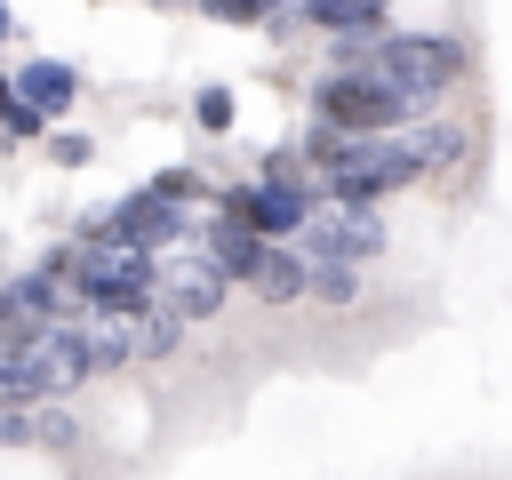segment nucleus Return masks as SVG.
I'll use <instances>...</instances> for the list:
<instances>
[{"label": "nucleus", "mask_w": 512, "mask_h": 480, "mask_svg": "<svg viewBox=\"0 0 512 480\" xmlns=\"http://www.w3.org/2000/svg\"><path fill=\"white\" fill-rule=\"evenodd\" d=\"M408 96H392L376 72H328L320 88H312V120L320 128H336V136H352V144H368V136H408Z\"/></svg>", "instance_id": "obj_1"}, {"label": "nucleus", "mask_w": 512, "mask_h": 480, "mask_svg": "<svg viewBox=\"0 0 512 480\" xmlns=\"http://www.w3.org/2000/svg\"><path fill=\"white\" fill-rule=\"evenodd\" d=\"M352 72H376L392 96L432 104V96L464 72V48H456V40H432V32H392L384 48H360V64H352Z\"/></svg>", "instance_id": "obj_2"}, {"label": "nucleus", "mask_w": 512, "mask_h": 480, "mask_svg": "<svg viewBox=\"0 0 512 480\" xmlns=\"http://www.w3.org/2000/svg\"><path fill=\"white\" fill-rule=\"evenodd\" d=\"M424 176V160H416V144L408 136H368V144H352L320 184H328V200H352V208H376V200H392L400 184H416Z\"/></svg>", "instance_id": "obj_3"}, {"label": "nucleus", "mask_w": 512, "mask_h": 480, "mask_svg": "<svg viewBox=\"0 0 512 480\" xmlns=\"http://www.w3.org/2000/svg\"><path fill=\"white\" fill-rule=\"evenodd\" d=\"M296 248H304L312 264H368V256L392 248V232H384V208H352V200H328V192H320V208H312V224L296 232Z\"/></svg>", "instance_id": "obj_4"}, {"label": "nucleus", "mask_w": 512, "mask_h": 480, "mask_svg": "<svg viewBox=\"0 0 512 480\" xmlns=\"http://www.w3.org/2000/svg\"><path fill=\"white\" fill-rule=\"evenodd\" d=\"M48 328H64V280H48V272L8 280V288H0V352L40 344Z\"/></svg>", "instance_id": "obj_5"}, {"label": "nucleus", "mask_w": 512, "mask_h": 480, "mask_svg": "<svg viewBox=\"0 0 512 480\" xmlns=\"http://www.w3.org/2000/svg\"><path fill=\"white\" fill-rule=\"evenodd\" d=\"M224 288H232V280L208 264V248H192V256H168V264H160V296H152V304H168L176 320H208V312L224 304Z\"/></svg>", "instance_id": "obj_6"}, {"label": "nucleus", "mask_w": 512, "mask_h": 480, "mask_svg": "<svg viewBox=\"0 0 512 480\" xmlns=\"http://www.w3.org/2000/svg\"><path fill=\"white\" fill-rule=\"evenodd\" d=\"M408 144H416V160H424V176H432V184H456V176H472V160H480L472 120H416V128H408Z\"/></svg>", "instance_id": "obj_7"}, {"label": "nucleus", "mask_w": 512, "mask_h": 480, "mask_svg": "<svg viewBox=\"0 0 512 480\" xmlns=\"http://www.w3.org/2000/svg\"><path fill=\"white\" fill-rule=\"evenodd\" d=\"M112 224H120V232L152 256V248H176V240L192 232V208H176V200H160V192L144 184V192H128V200L112 208Z\"/></svg>", "instance_id": "obj_8"}, {"label": "nucleus", "mask_w": 512, "mask_h": 480, "mask_svg": "<svg viewBox=\"0 0 512 480\" xmlns=\"http://www.w3.org/2000/svg\"><path fill=\"white\" fill-rule=\"evenodd\" d=\"M120 328V344H128V360H160V352H176L184 344V320L168 312V304H136L128 320H112Z\"/></svg>", "instance_id": "obj_9"}, {"label": "nucleus", "mask_w": 512, "mask_h": 480, "mask_svg": "<svg viewBox=\"0 0 512 480\" xmlns=\"http://www.w3.org/2000/svg\"><path fill=\"white\" fill-rule=\"evenodd\" d=\"M16 96L40 112V120H56V112H72V96H80V80H72V64H56V56H40V64H24L16 72Z\"/></svg>", "instance_id": "obj_10"}, {"label": "nucleus", "mask_w": 512, "mask_h": 480, "mask_svg": "<svg viewBox=\"0 0 512 480\" xmlns=\"http://www.w3.org/2000/svg\"><path fill=\"white\" fill-rule=\"evenodd\" d=\"M264 248H272V240H264L256 224H240V216H224V224H216V240H208V264H216L224 280H256V264H264Z\"/></svg>", "instance_id": "obj_11"}, {"label": "nucleus", "mask_w": 512, "mask_h": 480, "mask_svg": "<svg viewBox=\"0 0 512 480\" xmlns=\"http://www.w3.org/2000/svg\"><path fill=\"white\" fill-rule=\"evenodd\" d=\"M264 304H296V296H312V256L304 248H264V264H256V280H248Z\"/></svg>", "instance_id": "obj_12"}, {"label": "nucleus", "mask_w": 512, "mask_h": 480, "mask_svg": "<svg viewBox=\"0 0 512 480\" xmlns=\"http://www.w3.org/2000/svg\"><path fill=\"white\" fill-rule=\"evenodd\" d=\"M304 24H320V32H344V40H392V16L368 0V8H304Z\"/></svg>", "instance_id": "obj_13"}, {"label": "nucleus", "mask_w": 512, "mask_h": 480, "mask_svg": "<svg viewBox=\"0 0 512 480\" xmlns=\"http://www.w3.org/2000/svg\"><path fill=\"white\" fill-rule=\"evenodd\" d=\"M312 296H320V304H352V296H360V272H352V264H312Z\"/></svg>", "instance_id": "obj_14"}, {"label": "nucleus", "mask_w": 512, "mask_h": 480, "mask_svg": "<svg viewBox=\"0 0 512 480\" xmlns=\"http://www.w3.org/2000/svg\"><path fill=\"white\" fill-rule=\"evenodd\" d=\"M192 112H200V128H208V136H224V128H232V88H200V104H192Z\"/></svg>", "instance_id": "obj_15"}, {"label": "nucleus", "mask_w": 512, "mask_h": 480, "mask_svg": "<svg viewBox=\"0 0 512 480\" xmlns=\"http://www.w3.org/2000/svg\"><path fill=\"white\" fill-rule=\"evenodd\" d=\"M152 192L184 208V200H200V176H192V168H168V176H152Z\"/></svg>", "instance_id": "obj_16"}, {"label": "nucleus", "mask_w": 512, "mask_h": 480, "mask_svg": "<svg viewBox=\"0 0 512 480\" xmlns=\"http://www.w3.org/2000/svg\"><path fill=\"white\" fill-rule=\"evenodd\" d=\"M8 136H40V112H32L24 96H16V112H8Z\"/></svg>", "instance_id": "obj_17"}, {"label": "nucleus", "mask_w": 512, "mask_h": 480, "mask_svg": "<svg viewBox=\"0 0 512 480\" xmlns=\"http://www.w3.org/2000/svg\"><path fill=\"white\" fill-rule=\"evenodd\" d=\"M16 432H32V408H8L0 400V440H16Z\"/></svg>", "instance_id": "obj_18"}, {"label": "nucleus", "mask_w": 512, "mask_h": 480, "mask_svg": "<svg viewBox=\"0 0 512 480\" xmlns=\"http://www.w3.org/2000/svg\"><path fill=\"white\" fill-rule=\"evenodd\" d=\"M8 112H16V88H8V80H0V128H8Z\"/></svg>", "instance_id": "obj_19"}, {"label": "nucleus", "mask_w": 512, "mask_h": 480, "mask_svg": "<svg viewBox=\"0 0 512 480\" xmlns=\"http://www.w3.org/2000/svg\"><path fill=\"white\" fill-rule=\"evenodd\" d=\"M0 40H8V8H0Z\"/></svg>", "instance_id": "obj_20"}]
</instances>
